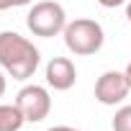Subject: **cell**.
Listing matches in <instances>:
<instances>
[{"instance_id":"6","label":"cell","mask_w":131,"mask_h":131,"mask_svg":"<svg viewBox=\"0 0 131 131\" xmlns=\"http://www.w3.org/2000/svg\"><path fill=\"white\" fill-rule=\"evenodd\" d=\"M44 77H46V85H49V88L64 93V90L75 88V82H77V70H75L72 59H67V57H51L49 64H46Z\"/></svg>"},{"instance_id":"15","label":"cell","mask_w":131,"mask_h":131,"mask_svg":"<svg viewBox=\"0 0 131 131\" xmlns=\"http://www.w3.org/2000/svg\"><path fill=\"white\" fill-rule=\"evenodd\" d=\"M126 18H128V23H131V0L126 3Z\"/></svg>"},{"instance_id":"1","label":"cell","mask_w":131,"mask_h":131,"mask_svg":"<svg viewBox=\"0 0 131 131\" xmlns=\"http://www.w3.org/2000/svg\"><path fill=\"white\" fill-rule=\"evenodd\" d=\"M39 62L41 54L34 46V41H28L16 31H0V67L8 72V77L26 82L28 77L36 75Z\"/></svg>"},{"instance_id":"10","label":"cell","mask_w":131,"mask_h":131,"mask_svg":"<svg viewBox=\"0 0 131 131\" xmlns=\"http://www.w3.org/2000/svg\"><path fill=\"white\" fill-rule=\"evenodd\" d=\"M46 131H80V128H75V126H51Z\"/></svg>"},{"instance_id":"5","label":"cell","mask_w":131,"mask_h":131,"mask_svg":"<svg viewBox=\"0 0 131 131\" xmlns=\"http://www.w3.org/2000/svg\"><path fill=\"white\" fill-rule=\"evenodd\" d=\"M128 93H131V85L126 80V72L108 70L95 80V100L100 105H118L126 100Z\"/></svg>"},{"instance_id":"3","label":"cell","mask_w":131,"mask_h":131,"mask_svg":"<svg viewBox=\"0 0 131 131\" xmlns=\"http://www.w3.org/2000/svg\"><path fill=\"white\" fill-rule=\"evenodd\" d=\"M67 13L59 3L54 0H41V3L31 5L28 16H26V26L34 36H41V39H54L64 31L67 26Z\"/></svg>"},{"instance_id":"8","label":"cell","mask_w":131,"mask_h":131,"mask_svg":"<svg viewBox=\"0 0 131 131\" xmlns=\"http://www.w3.org/2000/svg\"><path fill=\"white\" fill-rule=\"evenodd\" d=\"M113 131H131V105H121L111 121Z\"/></svg>"},{"instance_id":"13","label":"cell","mask_w":131,"mask_h":131,"mask_svg":"<svg viewBox=\"0 0 131 131\" xmlns=\"http://www.w3.org/2000/svg\"><path fill=\"white\" fill-rule=\"evenodd\" d=\"M123 72H126V80H128V85H131V62L126 64V70H123Z\"/></svg>"},{"instance_id":"9","label":"cell","mask_w":131,"mask_h":131,"mask_svg":"<svg viewBox=\"0 0 131 131\" xmlns=\"http://www.w3.org/2000/svg\"><path fill=\"white\" fill-rule=\"evenodd\" d=\"M98 3H100L103 8H118V5L126 3V0H98Z\"/></svg>"},{"instance_id":"4","label":"cell","mask_w":131,"mask_h":131,"mask_svg":"<svg viewBox=\"0 0 131 131\" xmlns=\"http://www.w3.org/2000/svg\"><path fill=\"white\" fill-rule=\"evenodd\" d=\"M16 105L21 108L26 123H39L51 111V95L44 85H26L16 95Z\"/></svg>"},{"instance_id":"11","label":"cell","mask_w":131,"mask_h":131,"mask_svg":"<svg viewBox=\"0 0 131 131\" xmlns=\"http://www.w3.org/2000/svg\"><path fill=\"white\" fill-rule=\"evenodd\" d=\"M8 8H16V0H0V10H8Z\"/></svg>"},{"instance_id":"7","label":"cell","mask_w":131,"mask_h":131,"mask_svg":"<svg viewBox=\"0 0 131 131\" xmlns=\"http://www.w3.org/2000/svg\"><path fill=\"white\" fill-rule=\"evenodd\" d=\"M23 123L26 118L16 103H0V131H21Z\"/></svg>"},{"instance_id":"14","label":"cell","mask_w":131,"mask_h":131,"mask_svg":"<svg viewBox=\"0 0 131 131\" xmlns=\"http://www.w3.org/2000/svg\"><path fill=\"white\" fill-rule=\"evenodd\" d=\"M34 0H16V8H21V5H31Z\"/></svg>"},{"instance_id":"2","label":"cell","mask_w":131,"mask_h":131,"mask_svg":"<svg viewBox=\"0 0 131 131\" xmlns=\"http://www.w3.org/2000/svg\"><path fill=\"white\" fill-rule=\"evenodd\" d=\"M64 36V46H67L72 54L77 57H90L95 51L103 49L105 44V34H103V26L93 18H75L64 26L62 31Z\"/></svg>"},{"instance_id":"12","label":"cell","mask_w":131,"mask_h":131,"mask_svg":"<svg viewBox=\"0 0 131 131\" xmlns=\"http://www.w3.org/2000/svg\"><path fill=\"white\" fill-rule=\"evenodd\" d=\"M5 88H8V82H5V75H3V72H0V98H3V95H5Z\"/></svg>"}]
</instances>
